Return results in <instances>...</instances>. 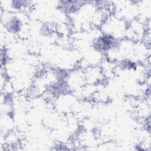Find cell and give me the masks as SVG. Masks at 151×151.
Wrapping results in <instances>:
<instances>
[{
	"label": "cell",
	"mask_w": 151,
	"mask_h": 151,
	"mask_svg": "<svg viewBox=\"0 0 151 151\" xmlns=\"http://www.w3.org/2000/svg\"><path fill=\"white\" fill-rule=\"evenodd\" d=\"M116 67L122 71H132L136 70L137 64L133 59L127 57L117 61Z\"/></svg>",
	"instance_id": "cell-6"
},
{
	"label": "cell",
	"mask_w": 151,
	"mask_h": 151,
	"mask_svg": "<svg viewBox=\"0 0 151 151\" xmlns=\"http://www.w3.org/2000/svg\"><path fill=\"white\" fill-rule=\"evenodd\" d=\"M55 150H70V149L66 145H64L63 144H58L55 146Z\"/></svg>",
	"instance_id": "cell-7"
},
{
	"label": "cell",
	"mask_w": 151,
	"mask_h": 151,
	"mask_svg": "<svg viewBox=\"0 0 151 151\" xmlns=\"http://www.w3.org/2000/svg\"><path fill=\"white\" fill-rule=\"evenodd\" d=\"M119 39L111 33L101 31L94 36L90 41V48L96 53L101 55L107 54L113 49Z\"/></svg>",
	"instance_id": "cell-2"
},
{
	"label": "cell",
	"mask_w": 151,
	"mask_h": 151,
	"mask_svg": "<svg viewBox=\"0 0 151 151\" xmlns=\"http://www.w3.org/2000/svg\"><path fill=\"white\" fill-rule=\"evenodd\" d=\"M28 26L25 14L2 11L1 28L4 32L12 37H22Z\"/></svg>",
	"instance_id": "cell-1"
},
{
	"label": "cell",
	"mask_w": 151,
	"mask_h": 151,
	"mask_svg": "<svg viewBox=\"0 0 151 151\" xmlns=\"http://www.w3.org/2000/svg\"><path fill=\"white\" fill-rule=\"evenodd\" d=\"M86 3L82 1H61L58 2L57 8L63 14L72 17L77 14Z\"/></svg>",
	"instance_id": "cell-3"
},
{
	"label": "cell",
	"mask_w": 151,
	"mask_h": 151,
	"mask_svg": "<svg viewBox=\"0 0 151 151\" xmlns=\"http://www.w3.org/2000/svg\"><path fill=\"white\" fill-rule=\"evenodd\" d=\"M57 23L53 21H45L42 22L38 28V35L43 38L52 37L58 31Z\"/></svg>",
	"instance_id": "cell-5"
},
{
	"label": "cell",
	"mask_w": 151,
	"mask_h": 151,
	"mask_svg": "<svg viewBox=\"0 0 151 151\" xmlns=\"http://www.w3.org/2000/svg\"><path fill=\"white\" fill-rule=\"evenodd\" d=\"M32 4L33 2L32 1L24 0L1 1L2 11L13 12L25 13L30 9Z\"/></svg>",
	"instance_id": "cell-4"
}]
</instances>
